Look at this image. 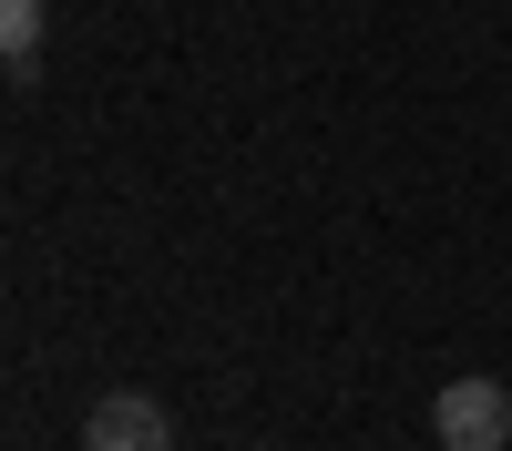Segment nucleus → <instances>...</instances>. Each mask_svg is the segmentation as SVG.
<instances>
[{"label": "nucleus", "instance_id": "obj_2", "mask_svg": "<svg viewBox=\"0 0 512 451\" xmlns=\"http://www.w3.org/2000/svg\"><path fill=\"white\" fill-rule=\"evenodd\" d=\"M82 451H175V421H164V400L113 390V400H93V421H82Z\"/></svg>", "mask_w": 512, "mask_h": 451}, {"label": "nucleus", "instance_id": "obj_3", "mask_svg": "<svg viewBox=\"0 0 512 451\" xmlns=\"http://www.w3.org/2000/svg\"><path fill=\"white\" fill-rule=\"evenodd\" d=\"M0 52H11V72L41 62V0H0Z\"/></svg>", "mask_w": 512, "mask_h": 451}, {"label": "nucleus", "instance_id": "obj_1", "mask_svg": "<svg viewBox=\"0 0 512 451\" xmlns=\"http://www.w3.org/2000/svg\"><path fill=\"white\" fill-rule=\"evenodd\" d=\"M431 431H441V451H502L512 441V390L502 380H451L431 400Z\"/></svg>", "mask_w": 512, "mask_h": 451}]
</instances>
